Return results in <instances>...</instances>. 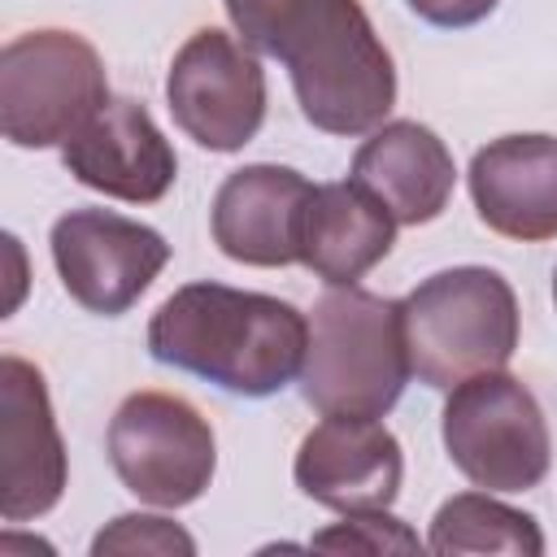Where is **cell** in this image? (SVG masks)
I'll return each mask as SVG.
<instances>
[{"instance_id":"16","label":"cell","mask_w":557,"mask_h":557,"mask_svg":"<svg viewBox=\"0 0 557 557\" xmlns=\"http://www.w3.org/2000/svg\"><path fill=\"white\" fill-rule=\"evenodd\" d=\"M396 244V218L361 183H322L313 187L300 239V265L313 270L326 287H348L366 278Z\"/></svg>"},{"instance_id":"14","label":"cell","mask_w":557,"mask_h":557,"mask_svg":"<svg viewBox=\"0 0 557 557\" xmlns=\"http://www.w3.org/2000/svg\"><path fill=\"white\" fill-rule=\"evenodd\" d=\"M470 200L487 231L522 244L557 239V135H500L470 157Z\"/></svg>"},{"instance_id":"9","label":"cell","mask_w":557,"mask_h":557,"mask_svg":"<svg viewBox=\"0 0 557 557\" xmlns=\"http://www.w3.org/2000/svg\"><path fill=\"white\" fill-rule=\"evenodd\" d=\"M52 265L87 313H126L170 261V244L148 222L113 209H70L52 222Z\"/></svg>"},{"instance_id":"1","label":"cell","mask_w":557,"mask_h":557,"mask_svg":"<svg viewBox=\"0 0 557 557\" xmlns=\"http://www.w3.org/2000/svg\"><path fill=\"white\" fill-rule=\"evenodd\" d=\"M252 52L283 61L296 104L326 135H366L396 104V65L357 0H222Z\"/></svg>"},{"instance_id":"8","label":"cell","mask_w":557,"mask_h":557,"mask_svg":"<svg viewBox=\"0 0 557 557\" xmlns=\"http://www.w3.org/2000/svg\"><path fill=\"white\" fill-rule=\"evenodd\" d=\"M165 100L187 139L209 152H239L265 122V70L244 39L200 26L170 61Z\"/></svg>"},{"instance_id":"6","label":"cell","mask_w":557,"mask_h":557,"mask_svg":"<svg viewBox=\"0 0 557 557\" xmlns=\"http://www.w3.org/2000/svg\"><path fill=\"white\" fill-rule=\"evenodd\" d=\"M440 435L448 461L483 492H531L553 466L544 409L509 370H483L448 387Z\"/></svg>"},{"instance_id":"2","label":"cell","mask_w":557,"mask_h":557,"mask_svg":"<svg viewBox=\"0 0 557 557\" xmlns=\"http://www.w3.org/2000/svg\"><path fill=\"white\" fill-rule=\"evenodd\" d=\"M148 352L231 396H274L305 370L309 318L278 296L183 283L148 322Z\"/></svg>"},{"instance_id":"20","label":"cell","mask_w":557,"mask_h":557,"mask_svg":"<svg viewBox=\"0 0 557 557\" xmlns=\"http://www.w3.org/2000/svg\"><path fill=\"white\" fill-rule=\"evenodd\" d=\"M422 22L440 26V30H461V26H474L483 22L500 0H405Z\"/></svg>"},{"instance_id":"19","label":"cell","mask_w":557,"mask_h":557,"mask_svg":"<svg viewBox=\"0 0 557 557\" xmlns=\"http://www.w3.org/2000/svg\"><path fill=\"white\" fill-rule=\"evenodd\" d=\"M91 553L96 557H104V553H157V557L183 553V557H191L196 540L178 522H170L161 513H122L104 531H96Z\"/></svg>"},{"instance_id":"17","label":"cell","mask_w":557,"mask_h":557,"mask_svg":"<svg viewBox=\"0 0 557 557\" xmlns=\"http://www.w3.org/2000/svg\"><path fill=\"white\" fill-rule=\"evenodd\" d=\"M426 544L435 553H509V557H540L544 531L531 513L496 500L492 492H457L448 496L435 518Z\"/></svg>"},{"instance_id":"13","label":"cell","mask_w":557,"mask_h":557,"mask_svg":"<svg viewBox=\"0 0 557 557\" xmlns=\"http://www.w3.org/2000/svg\"><path fill=\"white\" fill-rule=\"evenodd\" d=\"M61 165L91 191L152 205L174 187L178 157L152 113L131 96H109V104L61 144Z\"/></svg>"},{"instance_id":"11","label":"cell","mask_w":557,"mask_h":557,"mask_svg":"<svg viewBox=\"0 0 557 557\" xmlns=\"http://www.w3.org/2000/svg\"><path fill=\"white\" fill-rule=\"evenodd\" d=\"M296 487L335 513L387 509L400 496L405 457L396 435L379 418L326 413L296 448Z\"/></svg>"},{"instance_id":"21","label":"cell","mask_w":557,"mask_h":557,"mask_svg":"<svg viewBox=\"0 0 557 557\" xmlns=\"http://www.w3.org/2000/svg\"><path fill=\"white\" fill-rule=\"evenodd\" d=\"M553 305H557V274H553Z\"/></svg>"},{"instance_id":"3","label":"cell","mask_w":557,"mask_h":557,"mask_svg":"<svg viewBox=\"0 0 557 557\" xmlns=\"http://www.w3.org/2000/svg\"><path fill=\"white\" fill-rule=\"evenodd\" d=\"M409 348L400 300L366 292L357 283L331 287L309 313V352L300 370V396L322 418H383L409 383Z\"/></svg>"},{"instance_id":"4","label":"cell","mask_w":557,"mask_h":557,"mask_svg":"<svg viewBox=\"0 0 557 557\" xmlns=\"http://www.w3.org/2000/svg\"><path fill=\"white\" fill-rule=\"evenodd\" d=\"M400 322L409 370L435 392L483 370H505L522 331L509 278L487 265H453L422 278L400 300Z\"/></svg>"},{"instance_id":"18","label":"cell","mask_w":557,"mask_h":557,"mask_svg":"<svg viewBox=\"0 0 557 557\" xmlns=\"http://www.w3.org/2000/svg\"><path fill=\"white\" fill-rule=\"evenodd\" d=\"M418 544L422 540L383 509L344 513V522L313 535V548H331V553H418Z\"/></svg>"},{"instance_id":"10","label":"cell","mask_w":557,"mask_h":557,"mask_svg":"<svg viewBox=\"0 0 557 557\" xmlns=\"http://www.w3.org/2000/svg\"><path fill=\"white\" fill-rule=\"evenodd\" d=\"M65 444L52 418L44 374L4 352L0 357V518L30 522L65 496Z\"/></svg>"},{"instance_id":"15","label":"cell","mask_w":557,"mask_h":557,"mask_svg":"<svg viewBox=\"0 0 557 557\" xmlns=\"http://www.w3.org/2000/svg\"><path fill=\"white\" fill-rule=\"evenodd\" d=\"M352 183H361L392 218L396 226H422L435 222L457 187V165L448 144L413 122L396 117L370 131V139L352 157Z\"/></svg>"},{"instance_id":"7","label":"cell","mask_w":557,"mask_h":557,"mask_svg":"<svg viewBox=\"0 0 557 557\" xmlns=\"http://www.w3.org/2000/svg\"><path fill=\"white\" fill-rule=\"evenodd\" d=\"M104 444L122 487L157 509L200 500L218 470L209 418L174 392H131L113 409Z\"/></svg>"},{"instance_id":"5","label":"cell","mask_w":557,"mask_h":557,"mask_svg":"<svg viewBox=\"0 0 557 557\" xmlns=\"http://www.w3.org/2000/svg\"><path fill=\"white\" fill-rule=\"evenodd\" d=\"M104 104V61L83 35L44 26L0 48V131L13 148L65 144Z\"/></svg>"},{"instance_id":"12","label":"cell","mask_w":557,"mask_h":557,"mask_svg":"<svg viewBox=\"0 0 557 557\" xmlns=\"http://www.w3.org/2000/svg\"><path fill=\"white\" fill-rule=\"evenodd\" d=\"M313 183L292 165H244L231 170L213 196V244L239 265H296L305 239V213Z\"/></svg>"}]
</instances>
